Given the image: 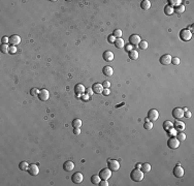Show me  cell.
<instances>
[{
  "label": "cell",
  "instance_id": "6da1fadb",
  "mask_svg": "<svg viewBox=\"0 0 194 186\" xmlns=\"http://www.w3.org/2000/svg\"><path fill=\"white\" fill-rule=\"evenodd\" d=\"M130 178L134 182H140L144 179V172L140 169H135L130 173Z\"/></svg>",
  "mask_w": 194,
  "mask_h": 186
},
{
  "label": "cell",
  "instance_id": "7a4b0ae2",
  "mask_svg": "<svg viewBox=\"0 0 194 186\" xmlns=\"http://www.w3.org/2000/svg\"><path fill=\"white\" fill-rule=\"evenodd\" d=\"M107 168L111 171V172H117L119 169H120V163L118 160H115V159H109L107 161Z\"/></svg>",
  "mask_w": 194,
  "mask_h": 186
},
{
  "label": "cell",
  "instance_id": "3957f363",
  "mask_svg": "<svg viewBox=\"0 0 194 186\" xmlns=\"http://www.w3.org/2000/svg\"><path fill=\"white\" fill-rule=\"evenodd\" d=\"M99 177L101 178V180H108L110 177H111V171L108 169V168H105V169H102L100 172H99Z\"/></svg>",
  "mask_w": 194,
  "mask_h": 186
},
{
  "label": "cell",
  "instance_id": "277c9868",
  "mask_svg": "<svg viewBox=\"0 0 194 186\" xmlns=\"http://www.w3.org/2000/svg\"><path fill=\"white\" fill-rule=\"evenodd\" d=\"M180 143H181V142H180L177 138L171 137V138L168 140V142H167V146H168L170 149H178L179 146H180Z\"/></svg>",
  "mask_w": 194,
  "mask_h": 186
},
{
  "label": "cell",
  "instance_id": "5b68a950",
  "mask_svg": "<svg viewBox=\"0 0 194 186\" xmlns=\"http://www.w3.org/2000/svg\"><path fill=\"white\" fill-rule=\"evenodd\" d=\"M180 37H181L184 41H188V40H190V39L192 38V32H191L190 30H188V29H184V30L181 31Z\"/></svg>",
  "mask_w": 194,
  "mask_h": 186
},
{
  "label": "cell",
  "instance_id": "8992f818",
  "mask_svg": "<svg viewBox=\"0 0 194 186\" xmlns=\"http://www.w3.org/2000/svg\"><path fill=\"white\" fill-rule=\"evenodd\" d=\"M158 118H159V113H158L157 110L151 109V110L148 112V120H150V121L153 122V121L158 120Z\"/></svg>",
  "mask_w": 194,
  "mask_h": 186
},
{
  "label": "cell",
  "instance_id": "52a82bcc",
  "mask_svg": "<svg viewBox=\"0 0 194 186\" xmlns=\"http://www.w3.org/2000/svg\"><path fill=\"white\" fill-rule=\"evenodd\" d=\"M173 117H174L175 119H177V120L183 118V117H184V111H183V109H181V108H176V109H174V110H173Z\"/></svg>",
  "mask_w": 194,
  "mask_h": 186
},
{
  "label": "cell",
  "instance_id": "ba28073f",
  "mask_svg": "<svg viewBox=\"0 0 194 186\" xmlns=\"http://www.w3.org/2000/svg\"><path fill=\"white\" fill-rule=\"evenodd\" d=\"M71 180H72V182H73L74 184H81V183L83 182V180H84L83 174H81L80 172L74 173V174L72 175V177H71Z\"/></svg>",
  "mask_w": 194,
  "mask_h": 186
},
{
  "label": "cell",
  "instance_id": "9c48e42d",
  "mask_svg": "<svg viewBox=\"0 0 194 186\" xmlns=\"http://www.w3.org/2000/svg\"><path fill=\"white\" fill-rule=\"evenodd\" d=\"M140 41H141L140 36L137 35V34H132L129 37V44H131L132 46H138Z\"/></svg>",
  "mask_w": 194,
  "mask_h": 186
},
{
  "label": "cell",
  "instance_id": "30bf717a",
  "mask_svg": "<svg viewBox=\"0 0 194 186\" xmlns=\"http://www.w3.org/2000/svg\"><path fill=\"white\" fill-rule=\"evenodd\" d=\"M28 172L31 176H37L39 174V168H38L37 164H30L29 169H28Z\"/></svg>",
  "mask_w": 194,
  "mask_h": 186
},
{
  "label": "cell",
  "instance_id": "8fae6325",
  "mask_svg": "<svg viewBox=\"0 0 194 186\" xmlns=\"http://www.w3.org/2000/svg\"><path fill=\"white\" fill-rule=\"evenodd\" d=\"M171 58L173 57L170 55L165 54V55H163V56L160 57V63L163 64V65H168V64L171 63Z\"/></svg>",
  "mask_w": 194,
  "mask_h": 186
},
{
  "label": "cell",
  "instance_id": "7c38bea8",
  "mask_svg": "<svg viewBox=\"0 0 194 186\" xmlns=\"http://www.w3.org/2000/svg\"><path fill=\"white\" fill-rule=\"evenodd\" d=\"M184 169L181 167V166H177L175 169H174V176L177 177V178H181L184 176Z\"/></svg>",
  "mask_w": 194,
  "mask_h": 186
},
{
  "label": "cell",
  "instance_id": "4fadbf2b",
  "mask_svg": "<svg viewBox=\"0 0 194 186\" xmlns=\"http://www.w3.org/2000/svg\"><path fill=\"white\" fill-rule=\"evenodd\" d=\"M38 97H39V99H40L41 101H47V100L49 99V97H50V93H49V91H48L47 89H41V90L39 91Z\"/></svg>",
  "mask_w": 194,
  "mask_h": 186
},
{
  "label": "cell",
  "instance_id": "5bb4252c",
  "mask_svg": "<svg viewBox=\"0 0 194 186\" xmlns=\"http://www.w3.org/2000/svg\"><path fill=\"white\" fill-rule=\"evenodd\" d=\"M20 42H21V37L17 34H13L9 37V44L11 46H18V45H20Z\"/></svg>",
  "mask_w": 194,
  "mask_h": 186
},
{
  "label": "cell",
  "instance_id": "9a60e30c",
  "mask_svg": "<svg viewBox=\"0 0 194 186\" xmlns=\"http://www.w3.org/2000/svg\"><path fill=\"white\" fill-rule=\"evenodd\" d=\"M102 57H103V59H104L105 61H107V62L113 61V60H114V58H115L114 53H113L111 51H105V52L102 54Z\"/></svg>",
  "mask_w": 194,
  "mask_h": 186
},
{
  "label": "cell",
  "instance_id": "2e32d148",
  "mask_svg": "<svg viewBox=\"0 0 194 186\" xmlns=\"http://www.w3.org/2000/svg\"><path fill=\"white\" fill-rule=\"evenodd\" d=\"M85 91H86V88H85V86H84L83 84L79 83V84H77V85L74 86V92L77 93L78 95H82V94H84Z\"/></svg>",
  "mask_w": 194,
  "mask_h": 186
},
{
  "label": "cell",
  "instance_id": "e0dca14e",
  "mask_svg": "<svg viewBox=\"0 0 194 186\" xmlns=\"http://www.w3.org/2000/svg\"><path fill=\"white\" fill-rule=\"evenodd\" d=\"M174 126H175V129L177 131H183L185 129V123L180 121V120H177L175 123H174Z\"/></svg>",
  "mask_w": 194,
  "mask_h": 186
},
{
  "label": "cell",
  "instance_id": "ac0fdd59",
  "mask_svg": "<svg viewBox=\"0 0 194 186\" xmlns=\"http://www.w3.org/2000/svg\"><path fill=\"white\" fill-rule=\"evenodd\" d=\"M63 169H64V171H66V172H71V171L74 169V163H73L72 161H70V160L65 161L64 164H63Z\"/></svg>",
  "mask_w": 194,
  "mask_h": 186
},
{
  "label": "cell",
  "instance_id": "d6986e66",
  "mask_svg": "<svg viewBox=\"0 0 194 186\" xmlns=\"http://www.w3.org/2000/svg\"><path fill=\"white\" fill-rule=\"evenodd\" d=\"M102 73L105 77H111L113 74H114V69L110 67V66H104L102 68Z\"/></svg>",
  "mask_w": 194,
  "mask_h": 186
},
{
  "label": "cell",
  "instance_id": "ffe728a7",
  "mask_svg": "<svg viewBox=\"0 0 194 186\" xmlns=\"http://www.w3.org/2000/svg\"><path fill=\"white\" fill-rule=\"evenodd\" d=\"M92 89H93V92L94 93H97V94H99V93H102V91H103V86H102V84H99V83H95L94 85H93V87H92Z\"/></svg>",
  "mask_w": 194,
  "mask_h": 186
},
{
  "label": "cell",
  "instance_id": "44dd1931",
  "mask_svg": "<svg viewBox=\"0 0 194 186\" xmlns=\"http://www.w3.org/2000/svg\"><path fill=\"white\" fill-rule=\"evenodd\" d=\"M140 7H141V9H144V10H148V9H150V7H151V2H150L149 0H144V1H141V3H140Z\"/></svg>",
  "mask_w": 194,
  "mask_h": 186
},
{
  "label": "cell",
  "instance_id": "7402d4cb",
  "mask_svg": "<svg viewBox=\"0 0 194 186\" xmlns=\"http://www.w3.org/2000/svg\"><path fill=\"white\" fill-rule=\"evenodd\" d=\"M114 45H115V47L117 49H122L125 46V42H124V40L122 38H116V41H115Z\"/></svg>",
  "mask_w": 194,
  "mask_h": 186
},
{
  "label": "cell",
  "instance_id": "603a6c76",
  "mask_svg": "<svg viewBox=\"0 0 194 186\" xmlns=\"http://www.w3.org/2000/svg\"><path fill=\"white\" fill-rule=\"evenodd\" d=\"M138 56H139V54H138L137 51H135V50L129 51V58H130L131 60H137V59H138Z\"/></svg>",
  "mask_w": 194,
  "mask_h": 186
},
{
  "label": "cell",
  "instance_id": "cb8c5ba5",
  "mask_svg": "<svg viewBox=\"0 0 194 186\" xmlns=\"http://www.w3.org/2000/svg\"><path fill=\"white\" fill-rule=\"evenodd\" d=\"M174 127V123L171 122V121H169V120H166V121H164L163 122V129L164 130H169L170 128H173Z\"/></svg>",
  "mask_w": 194,
  "mask_h": 186
},
{
  "label": "cell",
  "instance_id": "d4e9b609",
  "mask_svg": "<svg viewBox=\"0 0 194 186\" xmlns=\"http://www.w3.org/2000/svg\"><path fill=\"white\" fill-rule=\"evenodd\" d=\"M71 124H72L73 128H81V126H82V120L79 119V118H76V119L72 120Z\"/></svg>",
  "mask_w": 194,
  "mask_h": 186
},
{
  "label": "cell",
  "instance_id": "484cf974",
  "mask_svg": "<svg viewBox=\"0 0 194 186\" xmlns=\"http://www.w3.org/2000/svg\"><path fill=\"white\" fill-rule=\"evenodd\" d=\"M164 12H165V15H167V16H171V15L175 12L174 7L170 6V5H166V6L164 7Z\"/></svg>",
  "mask_w": 194,
  "mask_h": 186
},
{
  "label": "cell",
  "instance_id": "4316f807",
  "mask_svg": "<svg viewBox=\"0 0 194 186\" xmlns=\"http://www.w3.org/2000/svg\"><path fill=\"white\" fill-rule=\"evenodd\" d=\"M100 181H101V178L99 177V175H93V176L91 177V182H92V184H94V185H98Z\"/></svg>",
  "mask_w": 194,
  "mask_h": 186
},
{
  "label": "cell",
  "instance_id": "83f0119b",
  "mask_svg": "<svg viewBox=\"0 0 194 186\" xmlns=\"http://www.w3.org/2000/svg\"><path fill=\"white\" fill-rule=\"evenodd\" d=\"M19 169H20L21 171H28V169H29V164H28V162H26V161H22V162H20V164H19Z\"/></svg>",
  "mask_w": 194,
  "mask_h": 186
},
{
  "label": "cell",
  "instance_id": "f1b7e54d",
  "mask_svg": "<svg viewBox=\"0 0 194 186\" xmlns=\"http://www.w3.org/2000/svg\"><path fill=\"white\" fill-rule=\"evenodd\" d=\"M143 172H144V174L145 173H149L150 171H151V164L150 163H144V164H141V169H140Z\"/></svg>",
  "mask_w": 194,
  "mask_h": 186
},
{
  "label": "cell",
  "instance_id": "f546056e",
  "mask_svg": "<svg viewBox=\"0 0 194 186\" xmlns=\"http://www.w3.org/2000/svg\"><path fill=\"white\" fill-rule=\"evenodd\" d=\"M174 10L177 13H183L185 11V6L183 4H180L179 6H176V8H174Z\"/></svg>",
  "mask_w": 194,
  "mask_h": 186
},
{
  "label": "cell",
  "instance_id": "4dcf8cb0",
  "mask_svg": "<svg viewBox=\"0 0 194 186\" xmlns=\"http://www.w3.org/2000/svg\"><path fill=\"white\" fill-rule=\"evenodd\" d=\"M144 127H145V129H147V130H151V129L153 128V122L147 119V120H146V122H145Z\"/></svg>",
  "mask_w": 194,
  "mask_h": 186
},
{
  "label": "cell",
  "instance_id": "1f68e13d",
  "mask_svg": "<svg viewBox=\"0 0 194 186\" xmlns=\"http://www.w3.org/2000/svg\"><path fill=\"white\" fill-rule=\"evenodd\" d=\"M176 138L180 141V142H184L185 140H186V134L184 133V132H182V131H180L179 133H177V135H176Z\"/></svg>",
  "mask_w": 194,
  "mask_h": 186
},
{
  "label": "cell",
  "instance_id": "d6a6232c",
  "mask_svg": "<svg viewBox=\"0 0 194 186\" xmlns=\"http://www.w3.org/2000/svg\"><path fill=\"white\" fill-rule=\"evenodd\" d=\"M122 30H120V29H116V30H114V33H113V35L116 37V38H121L122 37Z\"/></svg>",
  "mask_w": 194,
  "mask_h": 186
},
{
  "label": "cell",
  "instance_id": "836d02e7",
  "mask_svg": "<svg viewBox=\"0 0 194 186\" xmlns=\"http://www.w3.org/2000/svg\"><path fill=\"white\" fill-rule=\"evenodd\" d=\"M168 2H169V4H168V5H170V6H173V7H174V6H179V5L181 4V2H182V1H181V0H169Z\"/></svg>",
  "mask_w": 194,
  "mask_h": 186
},
{
  "label": "cell",
  "instance_id": "e575fe53",
  "mask_svg": "<svg viewBox=\"0 0 194 186\" xmlns=\"http://www.w3.org/2000/svg\"><path fill=\"white\" fill-rule=\"evenodd\" d=\"M138 46H139V48H140L141 50H147L149 45H148V42H147L146 40H141V41L139 42V45H138Z\"/></svg>",
  "mask_w": 194,
  "mask_h": 186
},
{
  "label": "cell",
  "instance_id": "d590c367",
  "mask_svg": "<svg viewBox=\"0 0 194 186\" xmlns=\"http://www.w3.org/2000/svg\"><path fill=\"white\" fill-rule=\"evenodd\" d=\"M0 51L2 52V53H8L9 52V47L7 46V45H1V47H0Z\"/></svg>",
  "mask_w": 194,
  "mask_h": 186
},
{
  "label": "cell",
  "instance_id": "8d00e7d4",
  "mask_svg": "<svg viewBox=\"0 0 194 186\" xmlns=\"http://www.w3.org/2000/svg\"><path fill=\"white\" fill-rule=\"evenodd\" d=\"M39 91H40V90H38L37 88H32V89L30 90V94H31L32 96H38Z\"/></svg>",
  "mask_w": 194,
  "mask_h": 186
},
{
  "label": "cell",
  "instance_id": "74e56055",
  "mask_svg": "<svg viewBox=\"0 0 194 186\" xmlns=\"http://www.w3.org/2000/svg\"><path fill=\"white\" fill-rule=\"evenodd\" d=\"M167 132H168V134L170 135V137H176L177 135V133H178V131L173 127V128H170L169 130H167Z\"/></svg>",
  "mask_w": 194,
  "mask_h": 186
},
{
  "label": "cell",
  "instance_id": "f35d334b",
  "mask_svg": "<svg viewBox=\"0 0 194 186\" xmlns=\"http://www.w3.org/2000/svg\"><path fill=\"white\" fill-rule=\"evenodd\" d=\"M171 63L175 64V65H179V64H180V58H178V57H173V58H171Z\"/></svg>",
  "mask_w": 194,
  "mask_h": 186
},
{
  "label": "cell",
  "instance_id": "ab89813d",
  "mask_svg": "<svg viewBox=\"0 0 194 186\" xmlns=\"http://www.w3.org/2000/svg\"><path fill=\"white\" fill-rule=\"evenodd\" d=\"M1 42H2V45H7V44H9V37L3 36V37L1 38Z\"/></svg>",
  "mask_w": 194,
  "mask_h": 186
},
{
  "label": "cell",
  "instance_id": "60d3db41",
  "mask_svg": "<svg viewBox=\"0 0 194 186\" xmlns=\"http://www.w3.org/2000/svg\"><path fill=\"white\" fill-rule=\"evenodd\" d=\"M107 40H108L109 44H115V41H116V37H115L114 35H109V36L107 37Z\"/></svg>",
  "mask_w": 194,
  "mask_h": 186
},
{
  "label": "cell",
  "instance_id": "b9f144b4",
  "mask_svg": "<svg viewBox=\"0 0 194 186\" xmlns=\"http://www.w3.org/2000/svg\"><path fill=\"white\" fill-rule=\"evenodd\" d=\"M8 53H10V54H16L17 53V48H16V46H10L9 47V52Z\"/></svg>",
  "mask_w": 194,
  "mask_h": 186
},
{
  "label": "cell",
  "instance_id": "7bdbcfd3",
  "mask_svg": "<svg viewBox=\"0 0 194 186\" xmlns=\"http://www.w3.org/2000/svg\"><path fill=\"white\" fill-rule=\"evenodd\" d=\"M184 116H185L186 118H188V119H189V118H191V117H192V114H191V112H190L189 110H187V111H185V112H184Z\"/></svg>",
  "mask_w": 194,
  "mask_h": 186
},
{
  "label": "cell",
  "instance_id": "ee69618b",
  "mask_svg": "<svg viewBox=\"0 0 194 186\" xmlns=\"http://www.w3.org/2000/svg\"><path fill=\"white\" fill-rule=\"evenodd\" d=\"M102 86H103V88H109L110 87V82L109 81H104L102 83Z\"/></svg>",
  "mask_w": 194,
  "mask_h": 186
},
{
  "label": "cell",
  "instance_id": "f6af8a7d",
  "mask_svg": "<svg viewBox=\"0 0 194 186\" xmlns=\"http://www.w3.org/2000/svg\"><path fill=\"white\" fill-rule=\"evenodd\" d=\"M102 94H103V95H105V96L109 95V94H110L109 88H104V89H103V91H102Z\"/></svg>",
  "mask_w": 194,
  "mask_h": 186
},
{
  "label": "cell",
  "instance_id": "bcb514c9",
  "mask_svg": "<svg viewBox=\"0 0 194 186\" xmlns=\"http://www.w3.org/2000/svg\"><path fill=\"white\" fill-rule=\"evenodd\" d=\"M98 185H100V186H108L107 180H101V181L99 182V184H98Z\"/></svg>",
  "mask_w": 194,
  "mask_h": 186
},
{
  "label": "cell",
  "instance_id": "7dc6e473",
  "mask_svg": "<svg viewBox=\"0 0 194 186\" xmlns=\"http://www.w3.org/2000/svg\"><path fill=\"white\" fill-rule=\"evenodd\" d=\"M87 94H88V95H93V94H94V92H93V89H92V88L87 89Z\"/></svg>",
  "mask_w": 194,
  "mask_h": 186
},
{
  "label": "cell",
  "instance_id": "c3c4849f",
  "mask_svg": "<svg viewBox=\"0 0 194 186\" xmlns=\"http://www.w3.org/2000/svg\"><path fill=\"white\" fill-rule=\"evenodd\" d=\"M81 133V128H74V134H80Z\"/></svg>",
  "mask_w": 194,
  "mask_h": 186
},
{
  "label": "cell",
  "instance_id": "681fc988",
  "mask_svg": "<svg viewBox=\"0 0 194 186\" xmlns=\"http://www.w3.org/2000/svg\"><path fill=\"white\" fill-rule=\"evenodd\" d=\"M126 49H127V51H128V52L132 50V49H131V46H127V47H126Z\"/></svg>",
  "mask_w": 194,
  "mask_h": 186
},
{
  "label": "cell",
  "instance_id": "f907efd6",
  "mask_svg": "<svg viewBox=\"0 0 194 186\" xmlns=\"http://www.w3.org/2000/svg\"><path fill=\"white\" fill-rule=\"evenodd\" d=\"M135 167H136V169H141V164L140 163H137Z\"/></svg>",
  "mask_w": 194,
  "mask_h": 186
},
{
  "label": "cell",
  "instance_id": "816d5d0a",
  "mask_svg": "<svg viewBox=\"0 0 194 186\" xmlns=\"http://www.w3.org/2000/svg\"><path fill=\"white\" fill-rule=\"evenodd\" d=\"M190 29H191V31H193V25L190 26Z\"/></svg>",
  "mask_w": 194,
  "mask_h": 186
}]
</instances>
